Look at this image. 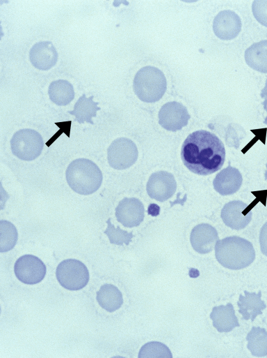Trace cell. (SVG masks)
I'll return each mask as SVG.
<instances>
[{
	"instance_id": "cell-11",
	"label": "cell",
	"mask_w": 267,
	"mask_h": 358,
	"mask_svg": "<svg viewBox=\"0 0 267 358\" xmlns=\"http://www.w3.org/2000/svg\"><path fill=\"white\" fill-rule=\"evenodd\" d=\"M252 207L240 200L226 203L221 210V218L229 228L239 230L245 228L252 219Z\"/></svg>"
},
{
	"instance_id": "cell-29",
	"label": "cell",
	"mask_w": 267,
	"mask_h": 358,
	"mask_svg": "<svg viewBox=\"0 0 267 358\" xmlns=\"http://www.w3.org/2000/svg\"><path fill=\"white\" fill-rule=\"evenodd\" d=\"M260 96L262 98H264V101L262 103L264 108L267 107V79L266 80L265 87L261 89Z\"/></svg>"
},
{
	"instance_id": "cell-12",
	"label": "cell",
	"mask_w": 267,
	"mask_h": 358,
	"mask_svg": "<svg viewBox=\"0 0 267 358\" xmlns=\"http://www.w3.org/2000/svg\"><path fill=\"white\" fill-rule=\"evenodd\" d=\"M117 221L126 228L138 226L145 217V208L136 197H124L115 208Z\"/></svg>"
},
{
	"instance_id": "cell-21",
	"label": "cell",
	"mask_w": 267,
	"mask_h": 358,
	"mask_svg": "<svg viewBox=\"0 0 267 358\" xmlns=\"http://www.w3.org/2000/svg\"><path fill=\"white\" fill-rule=\"evenodd\" d=\"M97 301L99 306L108 312L119 309L123 304L122 294L113 285L104 284L97 292Z\"/></svg>"
},
{
	"instance_id": "cell-27",
	"label": "cell",
	"mask_w": 267,
	"mask_h": 358,
	"mask_svg": "<svg viewBox=\"0 0 267 358\" xmlns=\"http://www.w3.org/2000/svg\"><path fill=\"white\" fill-rule=\"evenodd\" d=\"M252 10L255 19L267 27V0L254 1Z\"/></svg>"
},
{
	"instance_id": "cell-8",
	"label": "cell",
	"mask_w": 267,
	"mask_h": 358,
	"mask_svg": "<svg viewBox=\"0 0 267 358\" xmlns=\"http://www.w3.org/2000/svg\"><path fill=\"white\" fill-rule=\"evenodd\" d=\"M14 271L17 279L23 283L34 285L43 280L47 269L39 258L33 255H24L15 262Z\"/></svg>"
},
{
	"instance_id": "cell-5",
	"label": "cell",
	"mask_w": 267,
	"mask_h": 358,
	"mask_svg": "<svg viewBox=\"0 0 267 358\" xmlns=\"http://www.w3.org/2000/svg\"><path fill=\"white\" fill-rule=\"evenodd\" d=\"M43 147L41 135L30 128L17 130L10 140L12 153L22 161H30L37 158L41 154Z\"/></svg>"
},
{
	"instance_id": "cell-31",
	"label": "cell",
	"mask_w": 267,
	"mask_h": 358,
	"mask_svg": "<svg viewBox=\"0 0 267 358\" xmlns=\"http://www.w3.org/2000/svg\"><path fill=\"white\" fill-rule=\"evenodd\" d=\"M267 112V107L264 109ZM264 124H267V117L265 118Z\"/></svg>"
},
{
	"instance_id": "cell-23",
	"label": "cell",
	"mask_w": 267,
	"mask_h": 358,
	"mask_svg": "<svg viewBox=\"0 0 267 358\" xmlns=\"http://www.w3.org/2000/svg\"><path fill=\"white\" fill-rule=\"evenodd\" d=\"M247 348L253 356L267 355V331L264 328L253 327L248 332Z\"/></svg>"
},
{
	"instance_id": "cell-16",
	"label": "cell",
	"mask_w": 267,
	"mask_h": 358,
	"mask_svg": "<svg viewBox=\"0 0 267 358\" xmlns=\"http://www.w3.org/2000/svg\"><path fill=\"white\" fill-rule=\"evenodd\" d=\"M242 181L243 178L239 170L228 165L216 174L213 185L219 194L228 195L237 192L242 185Z\"/></svg>"
},
{
	"instance_id": "cell-4",
	"label": "cell",
	"mask_w": 267,
	"mask_h": 358,
	"mask_svg": "<svg viewBox=\"0 0 267 358\" xmlns=\"http://www.w3.org/2000/svg\"><path fill=\"white\" fill-rule=\"evenodd\" d=\"M133 89L137 97L145 103L159 101L167 89L166 78L159 68L147 66L136 74Z\"/></svg>"
},
{
	"instance_id": "cell-26",
	"label": "cell",
	"mask_w": 267,
	"mask_h": 358,
	"mask_svg": "<svg viewBox=\"0 0 267 358\" xmlns=\"http://www.w3.org/2000/svg\"><path fill=\"white\" fill-rule=\"evenodd\" d=\"M138 357H169L172 355L170 349L163 343L152 341L145 344L139 351Z\"/></svg>"
},
{
	"instance_id": "cell-10",
	"label": "cell",
	"mask_w": 267,
	"mask_h": 358,
	"mask_svg": "<svg viewBox=\"0 0 267 358\" xmlns=\"http://www.w3.org/2000/svg\"><path fill=\"white\" fill-rule=\"evenodd\" d=\"M148 195L159 202L170 198L177 189V182L172 174L166 171L154 172L147 183Z\"/></svg>"
},
{
	"instance_id": "cell-3",
	"label": "cell",
	"mask_w": 267,
	"mask_h": 358,
	"mask_svg": "<svg viewBox=\"0 0 267 358\" xmlns=\"http://www.w3.org/2000/svg\"><path fill=\"white\" fill-rule=\"evenodd\" d=\"M66 181L74 192L83 195L97 191L102 183V173L99 167L87 158L72 161L65 172Z\"/></svg>"
},
{
	"instance_id": "cell-7",
	"label": "cell",
	"mask_w": 267,
	"mask_h": 358,
	"mask_svg": "<svg viewBox=\"0 0 267 358\" xmlns=\"http://www.w3.org/2000/svg\"><path fill=\"white\" fill-rule=\"evenodd\" d=\"M138 151L136 144L127 137L113 140L107 150L109 165L116 170H124L133 165L138 159Z\"/></svg>"
},
{
	"instance_id": "cell-28",
	"label": "cell",
	"mask_w": 267,
	"mask_h": 358,
	"mask_svg": "<svg viewBox=\"0 0 267 358\" xmlns=\"http://www.w3.org/2000/svg\"><path fill=\"white\" fill-rule=\"evenodd\" d=\"M259 244L261 253L267 256V222L264 224L260 230Z\"/></svg>"
},
{
	"instance_id": "cell-1",
	"label": "cell",
	"mask_w": 267,
	"mask_h": 358,
	"mask_svg": "<svg viewBox=\"0 0 267 358\" xmlns=\"http://www.w3.org/2000/svg\"><path fill=\"white\" fill-rule=\"evenodd\" d=\"M184 165L192 172L209 175L219 170L225 160L222 142L213 133L205 130L189 134L181 149Z\"/></svg>"
},
{
	"instance_id": "cell-22",
	"label": "cell",
	"mask_w": 267,
	"mask_h": 358,
	"mask_svg": "<svg viewBox=\"0 0 267 358\" xmlns=\"http://www.w3.org/2000/svg\"><path fill=\"white\" fill-rule=\"evenodd\" d=\"M48 94L49 99L58 105H67L74 98V87L65 80L51 82L49 86Z\"/></svg>"
},
{
	"instance_id": "cell-17",
	"label": "cell",
	"mask_w": 267,
	"mask_h": 358,
	"mask_svg": "<svg viewBox=\"0 0 267 358\" xmlns=\"http://www.w3.org/2000/svg\"><path fill=\"white\" fill-rule=\"evenodd\" d=\"M210 318L213 321V326L219 332H229L235 327H239L238 318L231 303L214 306L210 314Z\"/></svg>"
},
{
	"instance_id": "cell-19",
	"label": "cell",
	"mask_w": 267,
	"mask_h": 358,
	"mask_svg": "<svg viewBox=\"0 0 267 358\" xmlns=\"http://www.w3.org/2000/svg\"><path fill=\"white\" fill-rule=\"evenodd\" d=\"M246 64L252 69L267 73V40L253 43L244 54Z\"/></svg>"
},
{
	"instance_id": "cell-24",
	"label": "cell",
	"mask_w": 267,
	"mask_h": 358,
	"mask_svg": "<svg viewBox=\"0 0 267 358\" xmlns=\"http://www.w3.org/2000/svg\"><path fill=\"white\" fill-rule=\"evenodd\" d=\"M18 234L15 225L5 220L0 221V252L13 249L17 241Z\"/></svg>"
},
{
	"instance_id": "cell-2",
	"label": "cell",
	"mask_w": 267,
	"mask_h": 358,
	"mask_svg": "<svg viewBox=\"0 0 267 358\" xmlns=\"http://www.w3.org/2000/svg\"><path fill=\"white\" fill-rule=\"evenodd\" d=\"M217 261L224 267L238 270L248 267L255 259L252 243L237 236L218 240L215 246Z\"/></svg>"
},
{
	"instance_id": "cell-25",
	"label": "cell",
	"mask_w": 267,
	"mask_h": 358,
	"mask_svg": "<svg viewBox=\"0 0 267 358\" xmlns=\"http://www.w3.org/2000/svg\"><path fill=\"white\" fill-rule=\"evenodd\" d=\"M106 223L107 228L104 233L108 237L111 244L118 246H123L124 244L128 246L129 244L134 237L132 232H128L122 230L119 226L115 228L111 222V218L107 220Z\"/></svg>"
},
{
	"instance_id": "cell-20",
	"label": "cell",
	"mask_w": 267,
	"mask_h": 358,
	"mask_svg": "<svg viewBox=\"0 0 267 358\" xmlns=\"http://www.w3.org/2000/svg\"><path fill=\"white\" fill-rule=\"evenodd\" d=\"M93 96L87 98L86 94H83L74 106V110L68 111V112L75 117L74 121L79 124L84 122L94 124L92 119L97 116V112L100 110V107L97 106L98 102L93 100Z\"/></svg>"
},
{
	"instance_id": "cell-13",
	"label": "cell",
	"mask_w": 267,
	"mask_h": 358,
	"mask_svg": "<svg viewBox=\"0 0 267 358\" xmlns=\"http://www.w3.org/2000/svg\"><path fill=\"white\" fill-rule=\"evenodd\" d=\"M213 30L217 37L223 40L236 38L241 30V20L233 10L220 11L214 18Z\"/></svg>"
},
{
	"instance_id": "cell-14",
	"label": "cell",
	"mask_w": 267,
	"mask_h": 358,
	"mask_svg": "<svg viewBox=\"0 0 267 358\" xmlns=\"http://www.w3.org/2000/svg\"><path fill=\"white\" fill-rule=\"evenodd\" d=\"M218 240L217 230L207 223H201L195 226L190 236L193 248L201 254L211 252Z\"/></svg>"
},
{
	"instance_id": "cell-18",
	"label": "cell",
	"mask_w": 267,
	"mask_h": 358,
	"mask_svg": "<svg viewBox=\"0 0 267 358\" xmlns=\"http://www.w3.org/2000/svg\"><path fill=\"white\" fill-rule=\"evenodd\" d=\"M245 295L240 294L237 302L239 308L238 313L242 315L243 320H254L257 315L262 314L266 308L265 302L261 300V292H249L244 291Z\"/></svg>"
},
{
	"instance_id": "cell-30",
	"label": "cell",
	"mask_w": 267,
	"mask_h": 358,
	"mask_svg": "<svg viewBox=\"0 0 267 358\" xmlns=\"http://www.w3.org/2000/svg\"><path fill=\"white\" fill-rule=\"evenodd\" d=\"M266 171L264 173L265 180H267V163L266 164Z\"/></svg>"
},
{
	"instance_id": "cell-9",
	"label": "cell",
	"mask_w": 267,
	"mask_h": 358,
	"mask_svg": "<svg viewBox=\"0 0 267 358\" xmlns=\"http://www.w3.org/2000/svg\"><path fill=\"white\" fill-rule=\"evenodd\" d=\"M159 124L170 131H177L188 124L190 115L186 107L177 101L164 104L159 112Z\"/></svg>"
},
{
	"instance_id": "cell-15",
	"label": "cell",
	"mask_w": 267,
	"mask_h": 358,
	"mask_svg": "<svg viewBox=\"0 0 267 358\" xmlns=\"http://www.w3.org/2000/svg\"><path fill=\"white\" fill-rule=\"evenodd\" d=\"M58 52L51 41H40L34 44L29 52L31 64L37 69L47 70L58 61Z\"/></svg>"
},
{
	"instance_id": "cell-6",
	"label": "cell",
	"mask_w": 267,
	"mask_h": 358,
	"mask_svg": "<svg viewBox=\"0 0 267 358\" xmlns=\"http://www.w3.org/2000/svg\"><path fill=\"white\" fill-rule=\"evenodd\" d=\"M56 276L60 285L69 290L83 288L90 277L86 266L76 259H67L59 263Z\"/></svg>"
}]
</instances>
